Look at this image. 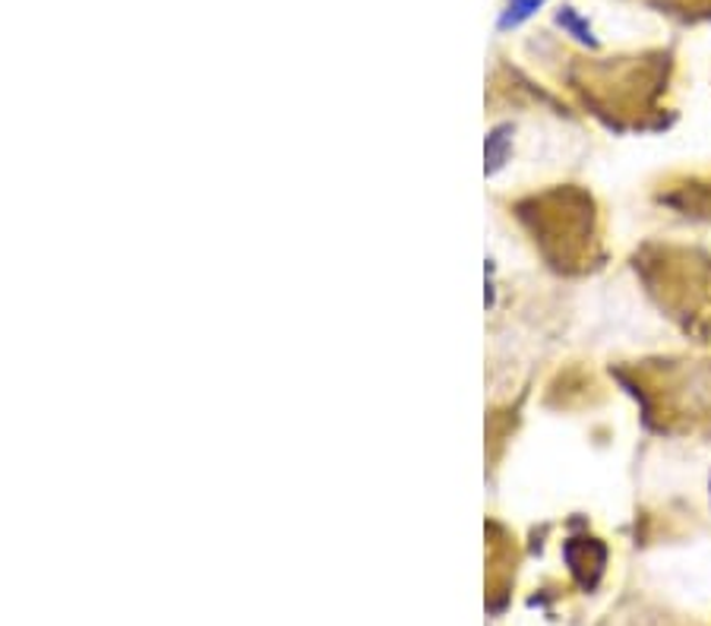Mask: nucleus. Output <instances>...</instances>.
Instances as JSON below:
<instances>
[{
	"mask_svg": "<svg viewBox=\"0 0 711 626\" xmlns=\"http://www.w3.org/2000/svg\"><path fill=\"white\" fill-rule=\"evenodd\" d=\"M541 3H545V0H512V3H509V10L502 13L500 29L519 26V22L528 20V17H531V13H535V10H538Z\"/></svg>",
	"mask_w": 711,
	"mask_h": 626,
	"instance_id": "f03ea898",
	"label": "nucleus"
},
{
	"mask_svg": "<svg viewBox=\"0 0 711 626\" xmlns=\"http://www.w3.org/2000/svg\"><path fill=\"white\" fill-rule=\"evenodd\" d=\"M557 20H560V26H563L566 32H572V36H576L579 42L595 44V39H591V29H588V22H586V20H579L572 7H563V13H560Z\"/></svg>",
	"mask_w": 711,
	"mask_h": 626,
	"instance_id": "7ed1b4c3",
	"label": "nucleus"
},
{
	"mask_svg": "<svg viewBox=\"0 0 711 626\" xmlns=\"http://www.w3.org/2000/svg\"><path fill=\"white\" fill-rule=\"evenodd\" d=\"M509 127H497L490 137H487V174L500 171L506 165V152H509Z\"/></svg>",
	"mask_w": 711,
	"mask_h": 626,
	"instance_id": "f257e3e1",
	"label": "nucleus"
}]
</instances>
